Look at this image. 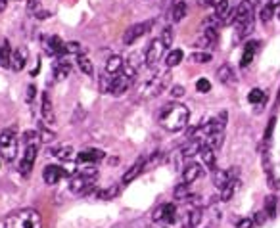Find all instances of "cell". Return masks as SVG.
<instances>
[{"label":"cell","instance_id":"cell-1","mask_svg":"<svg viewBox=\"0 0 280 228\" xmlns=\"http://www.w3.org/2000/svg\"><path fill=\"white\" fill-rule=\"evenodd\" d=\"M188 119H190V111L188 107L182 104H167L163 105L161 113H159V125L169 130V132H178L182 130L186 125H188Z\"/></svg>","mask_w":280,"mask_h":228},{"label":"cell","instance_id":"cell-2","mask_svg":"<svg viewBox=\"0 0 280 228\" xmlns=\"http://www.w3.org/2000/svg\"><path fill=\"white\" fill-rule=\"evenodd\" d=\"M4 228H42V219L38 211L21 209L6 219Z\"/></svg>","mask_w":280,"mask_h":228},{"label":"cell","instance_id":"cell-3","mask_svg":"<svg viewBox=\"0 0 280 228\" xmlns=\"http://www.w3.org/2000/svg\"><path fill=\"white\" fill-rule=\"evenodd\" d=\"M98 176V171L94 167H85L71 178L70 190L73 194H88L94 186V180Z\"/></svg>","mask_w":280,"mask_h":228},{"label":"cell","instance_id":"cell-4","mask_svg":"<svg viewBox=\"0 0 280 228\" xmlns=\"http://www.w3.org/2000/svg\"><path fill=\"white\" fill-rule=\"evenodd\" d=\"M234 23L240 29L242 35H247L253 31V4L251 0H242L240 6L236 8V16H234Z\"/></svg>","mask_w":280,"mask_h":228},{"label":"cell","instance_id":"cell-5","mask_svg":"<svg viewBox=\"0 0 280 228\" xmlns=\"http://www.w3.org/2000/svg\"><path fill=\"white\" fill-rule=\"evenodd\" d=\"M18 156V136L14 129H6L0 134V158L4 161H14Z\"/></svg>","mask_w":280,"mask_h":228},{"label":"cell","instance_id":"cell-6","mask_svg":"<svg viewBox=\"0 0 280 228\" xmlns=\"http://www.w3.org/2000/svg\"><path fill=\"white\" fill-rule=\"evenodd\" d=\"M150 27H152V21H144V23H137V25L129 27V29L125 31V35H123V42H125L127 46L135 44L140 36L148 33V29H150Z\"/></svg>","mask_w":280,"mask_h":228},{"label":"cell","instance_id":"cell-7","mask_svg":"<svg viewBox=\"0 0 280 228\" xmlns=\"http://www.w3.org/2000/svg\"><path fill=\"white\" fill-rule=\"evenodd\" d=\"M163 52H165L163 40H161V38H154V40L150 42L148 50H146V64H148V65H156L159 60H161Z\"/></svg>","mask_w":280,"mask_h":228},{"label":"cell","instance_id":"cell-8","mask_svg":"<svg viewBox=\"0 0 280 228\" xmlns=\"http://www.w3.org/2000/svg\"><path fill=\"white\" fill-rule=\"evenodd\" d=\"M131 77L129 75H125V73H117V75H113L111 77V85H109V94H113V96H121L123 92H127V88L131 87Z\"/></svg>","mask_w":280,"mask_h":228},{"label":"cell","instance_id":"cell-9","mask_svg":"<svg viewBox=\"0 0 280 228\" xmlns=\"http://www.w3.org/2000/svg\"><path fill=\"white\" fill-rule=\"evenodd\" d=\"M36 159V144H27L25 148V154H23V159L19 163V173L23 176H27L33 169V163Z\"/></svg>","mask_w":280,"mask_h":228},{"label":"cell","instance_id":"cell-10","mask_svg":"<svg viewBox=\"0 0 280 228\" xmlns=\"http://www.w3.org/2000/svg\"><path fill=\"white\" fill-rule=\"evenodd\" d=\"M169 73H165V75H161V77H154L146 87H144V98H150V96H158L159 92L165 88L167 85V81H169Z\"/></svg>","mask_w":280,"mask_h":228},{"label":"cell","instance_id":"cell-11","mask_svg":"<svg viewBox=\"0 0 280 228\" xmlns=\"http://www.w3.org/2000/svg\"><path fill=\"white\" fill-rule=\"evenodd\" d=\"M152 219L154 221H165V223H175L176 219V209L173 203H163V205H159L158 209L154 211V215H152Z\"/></svg>","mask_w":280,"mask_h":228},{"label":"cell","instance_id":"cell-12","mask_svg":"<svg viewBox=\"0 0 280 228\" xmlns=\"http://www.w3.org/2000/svg\"><path fill=\"white\" fill-rule=\"evenodd\" d=\"M42 44H44V50L50 54V56H62L66 54V44L62 42L60 36H44L42 38Z\"/></svg>","mask_w":280,"mask_h":228},{"label":"cell","instance_id":"cell-13","mask_svg":"<svg viewBox=\"0 0 280 228\" xmlns=\"http://www.w3.org/2000/svg\"><path fill=\"white\" fill-rule=\"evenodd\" d=\"M64 176H66V171H64L62 167H58V165H46V167H44V171H42V178H44V182H46V184H50V186L58 184Z\"/></svg>","mask_w":280,"mask_h":228},{"label":"cell","instance_id":"cell-14","mask_svg":"<svg viewBox=\"0 0 280 228\" xmlns=\"http://www.w3.org/2000/svg\"><path fill=\"white\" fill-rule=\"evenodd\" d=\"M27 60H29V50L25 46H19V48H16L12 52V65H10V69L21 71L27 65Z\"/></svg>","mask_w":280,"mask_h":228},{"label":"cell","instance_id":"cell-15","mask_svg":"<svg viewBox=\"0 0 280 228\" xmlns=\"http://www.w3.org/2000/svg\"><path fill=\"white\" fill-rule=\"evenodd\" d=\"M236 176H238L236 167H234L232 171H215V175H213V184H215L219 190H223L228 182H230V180H234Z\"/></svg>","mask_w":280,"mask_h":228},{"label":"cell","instance_id":"cell-16","mask_svg":"<svg viewBox=\"0 0 280 228\" xmlns=\"http://www.w3.org/2000/svg\"><path fill=\"white\" fill-rule=\"evenodd\" d=\"M202 175H204V167H202L200 163H190V165H186V167H184L182 182L192 184V182H196V180H198Z\"/></svg>","mask_w":280,"mask_h":228},{"label":"cell","instance_id":"cell-17","mask_svg":"<svg viewBox=\"0 0 280 228\" xmlns=\"http://www.w3.org/2000/svg\"><path fill=\"white\" fill-rule=\"evenodd\" d=\"M104 158H105V154L102 150L90 148V150H83V152L77 156V161H79V163H96V161H102Z\"/></svg>","mask_w":280,"mask_h":228},{"label":"cell","instance_id":"cell-18","mask_svg":"<svg viewBox=\"0 0 280 228\" xmlns=\"http://www.w3.org/2000/svg\"><path fill=\"white\" fill-rule=\"evenodd\" d=\"M12 65V48L6 36L0 35V67H10Z\"/></svg>","mask_w":280,"mask_h":228},{"label":"cell","instance_id":"cell-19","mask_svg":"<svg viewBox=\"0 0 280 228\" xmlns=\"http://www.w3.org/2000/svg\"><path fill=\"white\" fill-rule=\"evenodd\" d=\"M215 40H217V31H215V27H208L202 36L196 40V46L198 48H211L213 44H215Z\"/></svg>","mask_w":280,"mask_h":228},{"label":"cell","instance_id":"cell-20","mask_svg":"<svg viewBox=\"0 0 280 228\" xmlns=\"http://www.w3.org/2000/svg\"><path fill=\"white\" fill-rule=\"evenodd\" d=\"M144 167H146V159L140 158L139 161H137V163H135V165H133V167H131V169H129V171L123 175V184L133 182V180H135V178H137V176H139L140 173L144 171Z\"/></svg>","mask_w":280,"mask_h":228},{"label":"cell","instance_id":"cell-21","mask_svg":"<svg viewBox=\"0 0 280 228\" xmlns=\"http://www.w3.org/2000/svg\"><path fill=\"white\" fill-rule=\"evenodd\" d=\"M42 119L46 121V123H54L56 121V115H54V107H52V102H50V96H48V92H42Z\"/></svg>","mask_w":280,"mask_h":228},{"label":"cell","instance_id":"cell-22","mask_svg":"<svg viewBox=\"0 0 280 228\" xmlns=\"http://www.w3.org/2000/svg\"><path fill=\"white\" fill-rule=\"evenodd\" d=\"M123 67H125V62H123V58H119V56H111L105 62V73L107 75H117V73L123 71Z\"/></svg>","mask_w":280,"mask_h":228},{"label":"cell","instance_id":"cell-23","mask_svg":"<svg viewBox=\"0 0 280 228\" xmlns=\"http://www.w3.org/2000/svg\"><path fill=\"white\" fill-rule=\"evenodd\" d=\"M217 77H219V81L223 83V85H234L236 83V79H234V71L232 67L225 64V65H221L219 71H217Z\"/></svg>","mask_w":280,"mask_h":228},{"label":"cell","instance_id":"cell-24","mask_svg":"<svg viewBox=\"0 0 280 228\" xmlns=\"http://www.w3.org/2000/svg\"><path fill=\"white\" fill-rule=\"evenodd\" d=\"M215 16L221 19L223 23H228V16H230V4L228 0H219L215 6Z\"/></svg>","mask_w":280,"mask_h":228},{"label":"cell","instance_id":"cell-25","mask_svg":"<svg viewBox=\"0 0 280 228\" xmlns=\"http://www.w3.org/2000/svg\"><path fill=\"white\" fill-rule=\"evenodd\" d=\"M257 52V42L255 40H251V42H247L244 48V54H242V67H247L249 64H251V60H253V56Z\"/></svg>","mask_w":280,"mask_h":228},{"label":"cell","instance_id":"cell-26","mask_svg":"<svg viewBox=\"0 0 280 228\" xmlns=\"http://www.w3.org/2000/svg\"><path fill=\"white\" fill-rule=\"evenodd\" d=\"M202 148H204V144L194 138V140H190L184 148H182V156H184V158H194L196 154L202 152Z\"/></svg>","mask_w":280,"mask_h":228},{"label":"cell","instance_id":"cell-27","mask_svg":"<svg viewBox=\"0 0 280 228\" xmlns=\"http://www.w3.org/2000/svg\"><path fill=\"white\" fill-rule=\"evenodd\" d=\"M70 71H71V65L68 64V62H58V64L54 65V77H56V81H64V79H68Z\"/></svg>","mask_w":280,"mask_h":228},{"label":"cell","instance_id":"cell-28","mask_svg":"<svg viewBox=\"0 0 280 228\" xmlns=\"http://www.w3.org/2000/svg\"><path fill=\"white\" fill-rule=\"evenodd\" d=\"M240 188V180L238 178H234V180H230L227 186L223 188V194H221V199L223 201H228V199H232L234 197V194H236V190Z\"/></svg>","mask_w":280,"mask_h":228},{"label":"cell","instance_id":"cell-29","mask_svg":"<svg viewBox=\"0 0 280 228\" xmlns=\"http://www.w3.org/2000/svg\"><path fill=\"white\" fill-rule=\"evenodd\" d=\"M202 159H204V163L210 167V169H215V165H217V158H215V150L210 148V146H204L202 148Z\"/></svg>","mask_w":280,"mask_h":228},{"label":"cell","instance_id":"cell-30","mask_svg":"<svg viewBox=\"0 0 280 228\" xmlns=\"http://www.w3.org/2000/svg\"><path fill=\"white\" fill-rule=\"evenodd\" d=\"M50 156H56V158L62 159V161H71V158H73V148L71 146L54 148V150H50Z\"/></svg>","mask_w":280,"mask_h":228},{"label":"cell","instance_id":"cell-31","mask_svg":"<svg viewBox=\"0 0 280 228\" xmlns=\"http://www.w3.org/2000/svg\"><path fill=\"white\" fill-rule=\"evenodd\" d=\"M186 16V2H176L175 8H173V12H171V19L178 23V21H182Z\"/></svg>","mask_w":280,"mask_h":228},{"label":"cell","instance_id":"cell-32","mask_svg":"<svg viewBox=\"0 0 280 228\" xmlns=\"http://www.w3.org/2000/svg\"><path fill=\"white\" fill-rule=\"evenodd\" d=\"M182 58H184L182 50H171L167 54V58H165V64H167V67H175V65H178L182 62Z\"/></svg>","mask_w":280,"mask_h":228},{"label":"cell","instance_id":"cell-33","mask_svg":"<svg viewBox=\"0 0 280 228\" xmlns=\"http://www.w3.org/2000/svg\"><path fill=\"white\" fill-rule=\"evenodd\" d=\"M77 64H79V69L83 71L85 75H92V73H94V67H92V62L88 60L87 56H79Z\"/></svg>","mask_w":280,"mask_h":228},{"label":"cell","instance_id":"cell-34","mask_svg":"<svg viewBox=\"0 0 280 228\" xmlns=\"http://www.w3.org/2000/svg\"><path fill=\"white\" fill-rule=\"evenodd\" d=\"M247 102L249 104H261V102H265V92H263L261 88H253L247 94Z\"/></svg>","mask_w":280,"mask_h":228},{"label":"cell","instance_id":"cell-35","mask_svg":"<svg viewBox=\"0 0 280 228\" xmlns=\"http://www.w3.org/2000/svg\"><path fill=\"white\" fill-rule=\"evenodd\" d=\"M265 213H267V217H275L277 215V197L275 195H269L265 199Z\"/></svg>","mask_w":280,"mask_h":228},{"label":"cell","instance_id":"cell-36","mask_svg":"<svg viewBox=\"0 0 280 228\" xmlns=\"http://www.w3.org/2000/svg\"><path fill=\"white\" fill-rule=\"evenodd\" d=\"M117 194H119V186L115 184V186H109V188H105V190H100L96 195H98L100 199H113Z\"/></svg>","mask_w":280,"mask_h":228},{"label":"cell","instance_id":"cell-37","mask_svg":"<svg viewBox=\"0 0 280 228\" xmlns=\"http://www.w3.org/2000/svg\"><path fill=\"white\" fill-rule=\"evenodd\" d=\"M202 219H204V209L202 207H196V209L190 211V227L192 228L200 227Z\"/></svg>","mask_w":280,"mask_h":228},{"label":"cell","instance_id":"cell-38","mask_svg":"<svg viewBox=\"0 0 280 228\" xmlns=\"http://www.w3.org/2000/svg\"><path fill=\"white\" fill-rule=\"evenodd\" d=\"M173 197H175V199H188V197H190V194H188V184H186V182L178 184L175 188V192H173Z\"/></svg>","mask_w":280,"mask_h":228},{"label":"cell","instance_id":"cell-39","mask_svg":"<svg viewBox=\"0 0 280 228\" xmlns=\"http://www.w3.org/2000/svg\"><path fill=\"white\" fill-rule=\"evenodd\" d=\"M190 60H192L194 64H210L211 62V54L208 52H194L192 56H190Z\"/></svg>","mask_w":280,"mask_h":228},{"label":"cell","instance_id":"cell-40","mask_svg":"<svg viewBox=\"0 0 280 228\" xmlns=\"http://www.w3.org/2000/svg\"><path fill=\"white\" fill-rule=\"evenodd\" d=\"M275 12H277V10H275V4H273V2H271V4H267V6L261 10V21H265V23H267V21H271V18L275 16Z\"/></svg>","mask_w":280,"mask_h":228},{"label":"cell","instance_id":"cell-41","mask_svg":"<svg viewBox=\"0 0 280 228\" xmlns=\"http://www.w3.org/2000/svg\"><path fill=\"white\" fill-rule=\"evenodd\" d=\"M161 40H163L165 48H169V46L173 44V29H171V27H165V29H163V35H161Z\"/></svg>","mask_w":280,"mask_h":228},{"label":"cell","instance_id":"cell-42","mask_svg":"<svg viewBox=\"0 0 280 228\" xmlns=\"http://www.w3.org/2000/svg\"><path fill=\"white\" fill-rule=\"evenodd\" d=\"M196 90L202 92V94H206V92H210L211 90V83L208 79H200V81L196 83Z\"/></svg>","mask_w":280,"mask_h":228},{"label":"cell","instance_id":"cell-43","mask_svg":"<svg viewBox=\"0 0 280 228\" xmlns=\"http://www.w3.org/2000/svg\"><path fill=\"white\" fill-rule=\"evenodd\" d=\"M56 138V134H54L52 130H48V129H44L42 125H40V140L42 142H52Z\"/></svg>","mask_w":280,"mask_h":228},{"label":"cell","instance_id":"cell-44","mask_svg":"<svg viewBox=\"0 0 280 228\" xmlns=\"http://www.w3.org/2000/svg\"><path fill=\"white\" fill-rule=\"evenodd\" d=\"M81 52H83V48H81L79 42H68L66 44V54H79L81 56Z\"/></svg>","mask_w":280,"mask_h":228},{"label":"cell","instance_id":"cell-45","mask_svg":"<svg viewBox=\"0 0 280 228\" xmlns=\"http://www.w3.org/2000/svg\"><path fill=\"white\" fill-rule=\"evenodd\" d=\"M27 12H29L31 16H36V14L40 12V4H38V0H29V4H27Z\"/></svg>","mask_w":280,"mask_h":228},{"label":"cell","instance_id":"cell-46","mask_svg":"<svg viewBox=\"0 0 280 228\" xmlns=\"http://www.w3.org/2000/svg\"><path fill=\"white\" fill-rule=\"evenodd\" d=\"M36 94V88L35 85H29L27 87V94H25V102H33V98H35Z\"/></svg>","mask_w":280,"mask_h":228},{"label":"cell","instance_id":"cell-47","mask_svg":"<svg viewBox=\"0 0 280 228\" xmlns=\"http://www.w3.org/2000/svg\"><path fill=\"white\" fill-rule=\"evenodd\" d=\"M275 117H271V121H269V127H267V130H265V142L271 140V134H273V127H275Z\"/></svg>","mask_w":280,"mask_h":228},{"label":"cell","instance_id":"cell-48","mask_svg":"<svg viewBox=\"0 0 280 228\" xmlns=\"http://www.w3.org/2000/svg\"><path fill=\"white\" fill-rule=\"evenodd\" d=\"M265 215H267L265 211H259V213H255V217H253V223H255V225H263V223H265Z\"/></svg>","mask_w":280,"mask_h":228},{"label":"cell","instance_id":"cell-49","mask_svg":"<svg viewBox=\"0 0 280 228\" xmlns=\"http://www.w3.org/2000/svg\"><path fill=\"white\" fill-rule=\"evenodd\" d=\"M253 225H255L253 219H242V221L238 223V228H251Z\"/></svg>","mask_w":280,"mask_h":228},{"label":"cell","instance_id":"cell-50","mask_svg":"<svg viewBox=\"0 0 280 228\" xmlns=\"http://www.w3.org/2000/svg\"><path fill=\"white\" fill-rule=\"evenodd\" d=\"M182 94H184V88H182V87H173V88H171V96H173V98H180Z\"/></svg>","mask_w":280,"mask_h":228},{"label":"cell","instance_id":"cell-51","mask_svg":"<svg viewBox=\"0 0 280 228\" xmlns=\"http://www.w3.org/2000/svg\"><path fill=\"white\" fill-rule=\"evenodd\" d=\"M198 4L200 6H210V4H213V0H198Z\"/></svg>","mask_w":280,"mask_h":228},{"label":"cell","instance_id":"cell-52","mask_svg":"<svg viewBox=\"0 0 280 228\" xmlns=\"http://www.w3.org/2000/svg\"><path fill=\"white\" fill-rule=\"evenodd\" d=\"M6 10V0H0V14Z\"/></svg>","mask_w":280,"mask_h":228}]
</instances>
